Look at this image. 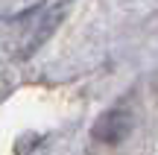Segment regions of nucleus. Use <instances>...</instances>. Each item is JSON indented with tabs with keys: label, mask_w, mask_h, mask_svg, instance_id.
<instances>
[{
	"label": "nucleus",
	"mask_w": 158,
	"mask_h": 155,
	"mask_svg": "<svg viewBox=\"0 0 158 155\" xmlns=\"http://www.w3.org/2000/svg\"><path fill=\"white\" fill-rule=\"evenodd\" d=\"M132 126H135V120H132L129 111L111 108V111H102L97 117V123L91 126V138L100 141V144H111L114 146V144H123L132 135Z\"/></svg>",
	"instance_id": "obj_1"
},
{
	"label": "nucleus",
	"mask_w": 158,
	"mask_h": 155,
	"mask_svg": "<svg viewBox=\"0 0 158 155\" xmlns=\"http://www.w3.org/2000/svg\"><path fill=\"white\" fill-rule=\"evenodd\" d=\"M64 15H68V0H62V3H56L53 9H47L44 18H41V21L35 23V29L29 32V38L23 41L21 56H32V53H35V50H38V47H41V44H44V41L59 29V23L64 21Z\"/></svg>",
	"instance_id": "obj_2"
},
{
	"label": "nucleus",
	"mask_w": 158,
	"mask_h": 155,
	"mask_svg": "<svg viewBox=\"0 0 158 155\" xmlns=\"http://www.w3.org/2000/svg\"><path fill=\"white\" fill-rule=\"evenodd\" d=\"M35 138H38V135H23V138L18 141V146H15V149H18V155H27L29 149H32V146H35L32 141H35Z\"/></svg>",
	"instance_id": "obj_3"
}]
</instances>
